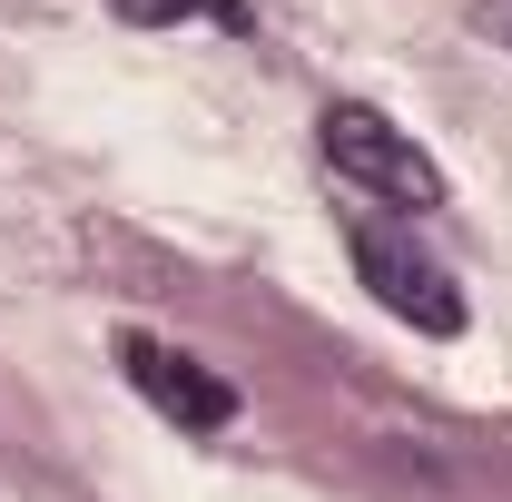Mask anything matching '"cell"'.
<instances>
[{
	"label": "cell",
	"mask_w": 512,
	"mask_h": 502,
	"mask_svg": "<svg viewBox=\"0 0 512 502\" xmlns=\"http://www.w3.org/2000/svg\"><path fill=\"white\" fill-rule=\"evenodd\" d=\"M316 148H325V168H335L345 188H365L375 207H414V217H424V207L453 197L444 168L414 148V128H394L384 109H365V99H335L316 119Z\"/></svg>",
	"instance_id": "1"
},
{
	"label": "cell",
	"mask_w": 512,
	"mask_h": 502,
	"mask_svg": "<svg viewBox=\"0 0 512 502\" xmlns=\"http://www.w3.org/2000/svg\"><path fill=\"white\" fill-rule=\"evenodd\" d=\"M345 256H355L365 296H375L394 325H414V335H463V286H453L414 237H394V227H365V217H355V227H345Z\"/></svg>",
	"instance_id": "2"
},
{
	"label": "cell",
	"mask_w": 512,
	"mask_h": 502,
	"mask_svg": "<svg viewBox=\"0 0 512 502\" xmlns=\"http://www.w3.org/2000/svg\"><path fill=\"white\" fill-rule=\"evenodd\" d=\"M119 375L138 384L168 424H188V434H227V424H237V384H217L197 355L158 345V335H119Z\"/></svg>",
	"instance_id": "3"
},
{
	"label": "cell",
	"mask_w": 512,
	"mask_h": 502,
	"mask_svg": "<svg viewBox=\"0 0 512 502\" xmlns=\"http://www.w3.org/2000/svg\"><path fill=\"white\" fill-rule=\"evenodd\" d=\"M128 30H178V20H217V30H247L237 0H109Z\"/></svg>",
	"instance_id": "4"
},
{
	"label": "cell",
	"mask_w": 512,
	"mask_h": 502,
	"mask_svg": "<svg viewBox=\"0 0 512 502\" xmlns=\"http://www.w3.org/2000/svg\"><path fill=\"white\" fill-rule=\"evenodd\" d=\"M473 20H483V30H493V40H503V50H512V0H483Z\"/></svg>",
	"instance_id": "5"
}]
</instances>
